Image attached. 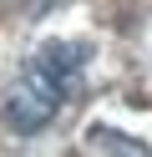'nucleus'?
I'll use <instances>...</instances> for the list:
<instances>
[{
	"instance_id": "1",
	"label": "nucleus",
	"mask_w": 152,
	"mask_h": 157,
	"mask_svg": "<svg viewBox=\"0 0 152 157\" xmlns=\"http://www.w3.org/2000/svg\"><path fill=\"white\" fill-rule=\"evenodd\" d=\"M61 96H66V86H61L56 76H46L36 61H30L25 71H20V81L5 91V101H0V117H5V127H10V132L36 137V132H46V127L56 122Z\"/></svg>"
},
{
	"instance_id": "2",
	"label": "nucleus",
	"mask_w": 152,
	"mask_h": 157,
	"mask_svg": "<svg viewBox=\"0 0 152 157\" xmlns=\"http://www.w3.org/2000/svg\"><path fill=\"white\" fill-rule=\"evenodd\" d=\"M81 56H86L81 46H71V41H51V46H41L30 61H36L46 76H56L61 86H71V81L81 76Z\"/></svg>"
},
{
	"instance_id": "3",
	"label": "nucleus",
	"mask_w": 152,
	"mask_h": 157,
	"mask_svg": "<svg viewBox=\"0 0 152 157\" xmlns=\"http://www.w3.org/2000/svg\"><path fill=\"white\" fill-rule=\"evenodd\" d=\"M86 152H122V157H147L152 147H147V142H137V137H127V132H111V127H91V132H86Z\"/></svg>"
}]
</instances>
